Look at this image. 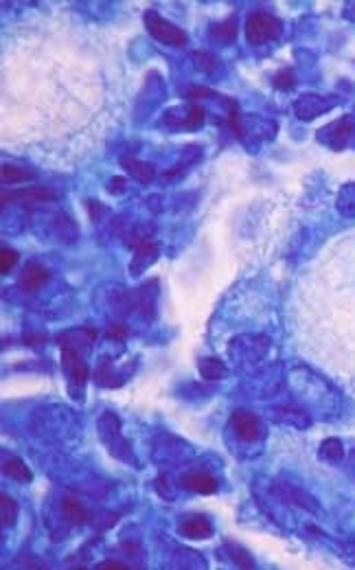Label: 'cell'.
I'll use <instances>...</instances> for the list:
<instances>
[{"mask_svg": "<svg viewBox=\"0 0 355 570\" xmlns=\"http://www.w3.org/2000/svg\"><path fill=\"white\" fill-rule=\"evenodd\" d=\"M3 474L11 480H18V483L31 480V470L25 465V461H20V459H7L3 463Z\"/></svg>", "mask_w": 355, "mask_h": 570, "instance_id": "obj_20", "label": "cell"}, {"mask_svg": "<svg viewBox=\"0 0 355 570\" xmlns=\"http://www.w3.org/2000/svg\"><path fill=\"white\" fill-rule=\"evenodd\" d=\"M49 279H51V274L44 266H39V263H29V266L23 270V274H20V288L27 290V292H35L39 288H44Z\"/></svg>", "mask_w": 355, "mask_h": 570, "instance_id": "obj_12", "label": "cell"}, {"mask_svg": "<svg viewBox=\"0 0 355 570\" xmlns=\"http://www.w3.org/2000/svg\"><path fill=\"white\" fill-rule=\"evenodd\" d=\"M292 84H294V75H292V71H279V73L274 75V86H276V88L287 90V88H292Z\"/></svg>", "mask_w": 355, "mask_h": 570, "instance_id": "obj_31", "label": "cell"}, {"mask_svg": "<svg viewBox=\"0 0 355 570\" xmlns=\"http://www.w3.org/2000/svg\"><path fill=\"white\" fill-rule=\"evenodd\" d=\"M230 425H232L235 435L239 437V439H244V441H248V443H254L256 439L261 437V421L256 419L252 413H248V411L232 413Z\"/></svg>", "mask_w": 355, "mask_h": 570, "instance_id": "obj_9", "label": "cell"}, {"mask_svg": "<svg viewBox=\"0 0 355 570\" xmlns=\"http://www.w3.org/2000/svg\"><path fill=\"white\" fill-rule=\"evenodd\" d=\"M208 33H211V37L215 40V42L230 44L232 40L237 37V18L228 16L226 20H222V23H213Z\"/></svg>", "mask_w": 355, "mask_h": 570, "instance_id": "obj_18", "label": "cell"}, {"mask_svg": "<svg viewBox=\"0 0 355 570\" xmlns=\"http://www.w3.org/2000/svg\"><path fill=\"white\" fill-rule=\"evenodd\" d=\"M62 369L66 373V382H68V391L70 397H82L84 384L88 380V366L84 364L82 356L75 349H64L62 353Z\"/></svg>", "mask_w": 355, "mask_h": 570, "instance_id": "obj_5", "label": "cell"}, {"mask_svg": "<svg viewBox=\"0 0 355 570\" xmlns=\"http://www.w3.org/2000/svg\"><path fill=\"white\" fill-rule=\"evenodd\" d=\"M55 40L27 42L15 55L5 59L3 110L5 140L31 142V147L66 145L75 138L79 147H90L96 138L88 134L90 126L99 132V116H104V81L82 51H73L68 59H59Z\"/></svg>", "mask_w": 355, "mask_h": 570, "instance_id": "obj_1", "label": "cell"}, {"mask_svg": "<svg viewBox=\"0 0 355 570\" xmlns=\"http://www.w3.org/2000/svg\"><path fill=\"white\" fill-rule=\"evenodd\" d=\"M121 167H123L134 180H138V182H151L154 176H156V171H154V167L149 165V162L136 160V158H132V156L121 158Z\"/></svg>", "mask_w": 355, "mask_h": 570, "instance_id": "obj_17", "label": "cell"}, {"mask_svg": "<svg viewBox=\"0 0 355 570\" xmlns=\"http://www.w3.org/2000/svg\"><path fill=\"white\" fill-rule=\"evenodd\" d=\"M143 20H145L147 31L161 44H167V47H185L187 44V33L180 27H175L173 23H169V20H165L161 13H156L154 9L145 11Z\"/></svg>", "mask_w": 355, "mask_h": 570, "instance_id": "obj_4", "label": "cell"}, {"mask_svg": "<svg viewBox=\"0 0 355 570\" xmlns=\"http://www.w3.org/2000/svg\"><path fill=\"white\" fill-rule=\"evenodd\" d=\"M318 456H320L323 461H327V463H338V461H342L344 450H342L340 439H327V441H323L320 450H318Z\"/></svg>", "mask_w": 355, "mask_h": 570, "instance_id": "obj_25", "label": "cell"}, {"mask_svg": "<svg viewBox=\"0 0 355 570\" xmlns=\"http://www.w3.org/2000/svg\"><path fill=\"white\" fill-rule=\"evenodd\" d=\"M108 336H110V340H125L127 338V327H125V325H112V327L108 329Z\"/></svg>", "mask_w": 355, "mask_h": 570, "instance_id": "obj_32", "label": "cell"}, {"mask_svg": "<svg viewBox=\"0 0 355 570\" xmlns=\"http://www.w3.org/2000/svg\"><path fill=\"white\" fill-rule=\"evenodd\" d=\"M335 207H338V211L344 217H355V182H349V185L340 189Z\"/></svg>", "mask_w": 355, "mask_h": 570, "instance_id": "obj_21", "label": "cell"}, {"mask_svg": "<svg viewBox=\"0 0 355 570\" xmlns=\"http://www.w3.org/2000/svg\"><path fill=\"white\" fill-rule=\"evenodd\" d=\"M204 121V110L202 106H191V108H171L163 123L178 128V130H197Z\"/></svg>", "mask_w": 355, "mask_h": 570, "instance_id": "obj_8", "label": "cell"}, {"mask_svg": "<svg viewBox=\"0 0 355 570\" xmlns=\"http://www.w3.org/2000/svg\"><path fill=\"white\" fill-rule=\"evenodd\" d=\"M18 518V507L15 502L7 496V494H0V520H3V526H11Z\"/></svg>", "mask_w": 355, "mask_h": 570, "instance_id": "obj_27", "label": "cell"}, {"mask_svg": "<svg viewBox=\"0 0 355 570\" xmlns=\"http://www.w3.org/2000/svg\"><path fill=\"white\" fill-rule=\"evenodd\" d=\"M193 62H195V66L200 68L202 73H217L220 71V59H217L215 55H211V53H206V51H197V53H193Z\"/></svg>", "mask_w": 355, "mask_h": 570, "instance_id": "obj_26", "label": "cell"}, {"mask_svg": "<svg viewBox=\"0 0 355 570\" xmlns=\"http://www.w3.org/2000/svg\"><path fill=\"white\" fill-rule=\"evenodd\" d=\"M281 35V23L266 11H254L246 20V37L250 44H266Z\"/></svg>", "mask_w": 355, "mask_h": 570, "instance_id": "obj_3", "label": "cell"}, {"mask_svg": "<svg viewBox=\"0 0 355 570\" xmlns=\"http://www.w3.org/2000/svg\"><path fill=\"white\" fill-rule=\"evenodd\" d=\"M338 99L335 97H323V95H303L296 99L294 104V114L299 116L301 121H313L316 116H320L325 112H329Z\"/></svg>", "mask_w": 355, "mask_h": 570, "instance_id": "obj_7", "label": "cell"}, {"mask_svg": "<svg viewBox=\"0 0 355 570\" xmlns=\"http://www.w3.org/2000/svg\"><path fill=\"white\" fill-rule=\"evenodd\" d=\"M94 340H96L94 329H73L57 338V342L62 344V349H75V351L90 347V344H94Z\"/></svg>", "mask_w": 355, "mask_h": 570, "instance_id": "obj_13", "label": "cell"}, {"mask_svg": "<svg viewBox=\"0 0 355 570\" xmlns=\"http://www.w3.org/2000/svg\"><path fill=\"white\" fill-rule=\"evenodd\" d=\"M0 176H3L5 185H18V182H27V180H33L35 178L33 171L23 169V167H15V165H11V162H5L3 169H0Z\"/></svg>", "mask_w": 355, "mask_h": 570, "instance_id": "obj_23", "label": "cell"}, {"mask_svg": "<svg viewBox=\"0 0 355 570\" xmlns=\"http://www.w3.org/2000/svg\"><path fill=\"white\" fill-rule=\"evenodd\" d=\"M197 366H200V373L204 380H222L226 375L224 362L217 358H200L197 360Z\"/></svg>", "mask_w": 355, "mask_h": 570, "instance_id": "obj_22", "label": "cell"}, {"mask_svg": "<svg viewBox=\"0 0 355 570\" xmlns=\"http://www.w3.org/2000/svg\"><path fill=\"white\" fill-rule=\"evenodd\" d=\"M62 516L70 524H86V522L92 520V514L88 511V509L82 502H77L75 498H64V502H62Z\"/></svg>", "mask_w": 355, "mask_h": 570, "instance_id": "obj_19", "label": "cell"}, {"mask_svg": "<svg viewBox=\"0 0 355 570\" xmlns=\"http://www.w3.org/2000/svg\"><path fill=\"white\" fill-rule=\"evenodd\" d=\"M51 231L55 233V237L62 241V243H73L79 235V229L77 224L70 215L66 213H57L51 222Z\"/></svg>", "mask_w": 355, "mask_h": 570, "instance_id": "obj_15", "label": "cell"}, {"mask_svg": "<svg viewBox=\"0 0 355 570\" xmlns=\"http://www.w3.org/2000/svg\"><path fill=\"white\" fill-rule=\"evenodd\" d=\"M15 263H18V253L15 250H11V248L0 250V272H3V274L11 272Z\"/></svg>", "mask_w": 355, "mask_h": 570, "instance_id": "obj_29", "label": "cell"}, {"mask_svg": "<svg viewBox=\"0 0 355 570\" xmlns=\"http://www.w3.org/2000/svg\"><path fill=\"white\" fill-rule=\"evenodd\" d=\"M180 487L195 494H215L217 492V480L206 474V472H193L180 478Z\"/></svg>", "mask_w": 355, "mask_h": 570, "instance_id": "obj_14", "label": "cell"}, {"mask_svg": "<svg viewBox=\"0 0 355 570\" xmlns=\"http://www.w3.org/2000/svg\"><path fill=\"white\" fill-rule=\"evenodd\" d=\"M158 255H161V250H158V246L151 241H145V243H141V246H136L132 263H130V274L138 277L147 266H151V263L158 259Z\"/></svg>", "mask_w": 355, "mask_h": 570, "instance_id": "obj_11", "label": "cell"}, {"mask_svg": "<svg viewBox=\"0 0 355 570\" xmlns=\"http://www.w3.org/2000/svg\"><path fill=\"white\" fill-rule=\"evenodd\" d=\"M94 382L99 386H106V389H116V386L123 384V377L114 375V369H112L110 362H101L99 364V369L94 371Z\"/></svg>", "mask_w": 355, "mask_h": 570, "instance_id": "obj_24", "label": "cell"}, {"mask_svg": "<svg viewBox=\"0 0 355 570\" xmlns=\"http://www.w3.org/2000/svg\"><path fill=\"white\" fill-rule=\"evenodd\" d=\"M99 437H101L104 445L108 447V452L112 456H116L118 461L123 463H132V447L127 443V439L121 435V421L114 413H104L101 419H99Z\"/></svg>", "mask_w": 355, "mask_h": 570, "instance_id": "obj_2", "label": "cell"}, {"mask_svg": "<svg viewBox=\"0 0 355 570\" xmlns=\"http://www.w3.org/2000/svg\"><path fill=\"white\" fill-rule=\"evenodd\" d=\"M180 533L189 540H206L213 535V526L208 524V520H204L200 516H193L180 524Z\"/></svg>", "mask_w": 355, "mask_h": 570, "instance_id": "obj_16", "label": "cell"}, {"mask_svg": "<svg viewBox=\"0 0 355 570\" xmlns=\"http://www.w3.org/2000/svg\"><path fill=\"white\" fill-rule=\"evenodd\" d=\"M281 421L296 425V428H307L309 425V417L301 411V408H279Z\"/></svg>", "mask_w": 355, "mask_h": 570, "instance_id": "obj_28", "label": "cell"}, {"mask_svg": "<svg viewBox=\"0 0 355 570\" xmlns=\"http://www.w3.org/2000/svg\"><path fill=\"white\" fill-rule=\"evenodd\" d=\"M5 202L7 200H15L20 205H27V207H37V205H46V202H53L57 195L46 189V187H27L23 191H13V193H3Z\"/></svg>", "mask_w": 355, "mask_h": 570, "instance_id": "obj_10", "label": "cell"}, {"mask_svg": "<svg viewBox=\"0 0 355 570\" xmlns=\"http://www.w3.org/2000/svg\"><path fill=\"white\" fill-rule=\"evenodd\" d=\"M96 568H99V570H125L127 566L121 564V562H101Z\"/></svg>", "mask_w": 355, "mask_h": 570, "instance_id": "obj_33", "label": "cell"}, {"mask_svg": "<svg viewBox=\"0 0 355 570\" xmlns=\"http://www.w3.org/2000/svg\"><path fill=\"white\" fill-rule=\"evenodd\" d=\"M318 140L331 150H344L349 140H355V121L344 116L335 121V123H329L325 130L318 132Z\"/></svg>", "mask_w": 355, "mask_h": 570, "instance_id": "obj_6", "label": "cell"}, {"mask_svg": "<svg viewBox=\"0 0 355 570\" xmlns=\"http://www.w3.org/2000/svg\"><path fill=\"white\" fill-rule=\"evenodd\" d=\"M230 555H232V562L239 564L242 568H252L254 566L252 559L246 555V551H244V548H239V546H230Z\"/></svg>", "mask_w": 355, "mask_h": 570, "instance_id": "obj_30", "label": "cell"}]
</instances>
